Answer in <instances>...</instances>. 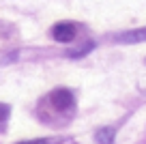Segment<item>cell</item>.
Masks as SVG:
<instances>
[{
	"instance_id": "obj_1",
	"label": "cell",
	"mask_w": 146,
	"mask_h": 144,
	"mask_svg": "<svg viewBox=\"0 0 146 144\" xmlns=\"http://www.w3.org/2000/svg\"><path fill=\"white\" fill-rule=\"evenodd\" d=\"M50 103L54 105L58 112H62V114L71 112V110L75 108V99H73V95H71V90H69V88H56V90H52Z\"/></svg>"
},
{
	"instance_id": "obj_2",
	"label": "cell",
	"mask_w": 146,
	"mask_h": 144,
	"mask_svg": "<svg viewBox=\"0 0 146 144\" xmlns=\"http://www.w3.org/2000/svg\"><path fill=\"white\" fill-rule=\"evenodd\" d=\"M75 35H78V26L73 22H58L52 26V37L58 43H69L75 39Z\"/></svg>"
},
{
	"instance_id": "obj_3",
	"label": "cell",
	"mask_w": 146,
	"mask_h": 144,
	"mask_svg": "<svg viewBox=\"0 0 146 144\" xmlns=\"http://www.w3.org/2000/svg\"><path fill=\"white\" fill-rule=\"evenodd\" d=\"M142 41H146V28L127 30V32L116 37V43H142Z\"/></svg>"
},
{
	"instance_id": "obj_4",
	"label": "cell",
	"mask_w": 146,
	"mask_h": 144,
	"mask_svg": "<svg viewBox=\"0 0 146 144\" xmlns=\"http://www.w3.org/2000/svg\"><path fill=\"white\" fill-rule=\"evenodd\" d=\"M97 140L101 144H112L114 142V129L112 127H103V129L97 131Z\"/></svg>"
},
{
	"instance_id": "obj_5",
	"label": "cell",
	"mask_w": 146,
	"mask_h": 144,
	"mask_svg": "<svg viewBox=\"0 0 146 144\" xmlns=\"http://www.w3.org/2000/svg\"><path fill=\"white\" fill-rule=\"evenodd\" d=\"M9 114H11V108L7 103H0V123H5L9 118Z\"/></svg>"
},
{
	"instance_id": "obj_6",
	"label": "cell",
	"mask_w": 146,
	"mask_h": 144,
	"mask_svg": "<svg viewBox=\"0 0 146 144\" xmlns=\"http://www.w3.org/2000/svg\"><path fill=\"white\" fill-rule=\"evenodd\" d=\"M17 144H54V140H45V138H41V140H24V142H17Z\"/></svg>"
}]
</instances>
